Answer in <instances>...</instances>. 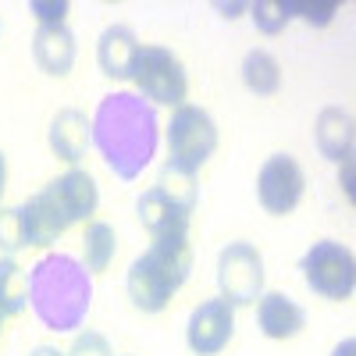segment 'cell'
Listing matches in <instances>:
<instances>
[{"mask_svg": "<svg viewBox=\"0 0 356 356\" xmlns=\"http://www.w3.org/2000/svg\"><path fill=\"white\" fill-rule=\"evenodd\" d=\"M139 40L129 25H111L100 33L97 43V65L107 79H129L132 75V61H136Z\"/></svg>", "mask_w": 356, "mask_h": 356, "instance_id": "cell-16", "label": "cell"}, {"mask_svg": "<svg viewBox=\"0 0 356 356\" xmlns=\"http://www.w3.org/2000/svg\"><path fill=\"white\" fill-rule=\"evenodd\" d=\"M29 356H65V353H57L54 346H40V349H33Z\"/></svg>", "mask_w": 356, "mask_h": 356, "instance_id": "cell-29", "label": "cell"}, {"mask_svg": "<svg viewBox=\"0 0 356 356\" xmlns=\"http://www.w3.org/2000/svg\"><path fill=\"white\" fill-rule=\"evenodd\" d=\"M33 57L40 72L61 79L72 72L75 65V36L68 25H40L36 36H33Z\"/></svg>", "mask_w": 356, "mask_h": 356, "instance_id": "cell-13", "label": "cell"}, {"mask_svg": "<svg viewBox=\"0 0 356 356\" xmlns=\"http://www.w3.org/2000/svg\"><path fill=\"white\" fill-rule=\"evenodd\" d=\"M168 150H171V164H178L182 171L196 175L218 150V125L214 118L203 107L182 104L175 107L171 125H168Z\"/></svg>", "mask_w": 356, "mask_h": 356, "instance_id": "cell-5", "label": "cell"}, {"mask_svg": "<svg viewBox=\"0 0 356 356\" xmlns=\"http://www.w3.org/2000/svg\"><path fill=\"white\" fill-rule=\"evenodd\" d=\"M289 15H300L310 25H328L339 15V0H328V4H289Z\"/></svg>", "mask_w": 356, "mask_h": 356, "instance_id": "cell-25", "label": "cell"}, {"mask_svg": "<svg viewBox=\"0 0 356 356\" xmlns=\"http://www.w3.org/2000/svg\"><path fill=\"white\" fill-rule=\"evenodd\" d=\"M118 253V235L107 221H89L82 232V267L89 275L107 271V264Z\"/></svg>", "mask_w": 356, "mask_h": 356, "instance_id": "cell-18", "label": "cell"}, {"mask_svg": "<svg viewBox=\"0 0 356 356\" xmlns=\"http://www.w3.org/2000/svg\"><path fill=\"white\" fill-rule=\"evenodd\" d=\"M314 139H317L321 157H328V161H349L353 157V118L342 107H324L317 114Z\"/></svg>", "mask_w": 356, "mask_h": 356, "instance_id": "cell-17", "label": "cell"}, {"mask_svg": "<svg viewBox=\"0 0 356 356\" xmlns=\"http://www.w3.org/2000/svg\"><path fill=\"white\" fill-rule=\"evenodd\" d=\"M29 307V275L15 257H0V314L18 317Z\"/></svg>", "mask_w": 356, "mask_h": 356, "instance_id": "cell-20", "label": "cell"}, {"mask_svg": "<svg viewBox=\"0 0 356 356\" xmlns=\"http://www.w3.org/2000/svg\"><path fill=\"white\" fill-rule=\"evenodd\" d=\"M193 271V246L189 239H161L150 243L143 257L129 267V296L143 314H161L171 296L186 285Z\"/></svg>", "mask_w": 356, "mask_h": 356, "instance_id": "cell-3", "label": "cell"}, {"mask_svg": "<svg viewBox=\"0 0 356 356\" xmlns=\"http://www.w3.org/2000/svg\"><path fill=\"white\" fill-rule=\"evenodd\" d=\"M89 271L68 253H50L29 271V303L50 332H72L89 310Z\"/></svg>", "mask_w": 356, "mask_h": 356, "instance_id": "cell-2", "label": "cell"}, {"mask_svg": "<svg viewBox=\"0 0 356 356\" xmlns=\"http://www.w3.org/2000/svg\"><path fill=\"white\" fill-rule=\"evenodd\" d=\"M303 189H307V175L289 154H275L264 161L257 175V200L267 214H275V218L292 214L303 200Z\"/></svg>", "mask_w": 356, "mask_h": 356, "instance_id": "cell-8", "label": "cell"}, {"mask_svg": "<svg viewBox=\"0 0 356 356\" xmlns=\"http://www.w3.org/2000/svg\"><path fill=\"white\" fill-rule=\"evenodd\" d=\"M29 11L40 18V25H65V18H68V4H65V0H33Z\"/></svg>", "mask_w": 356, "mask_h": 356, "instance_id": "cell-26", "label": "cell"}, {"mask_svg": "<svg viewBox=\"0 0 356 356\" xmlns=\"http://www.w3.org/2000/svg\"><path fill=\"white\" fill-rule=\"evenodd\" d=\"M22 225H18V211H0V250L8 257L15 250H22Z\"/></svg>", "mask_w": 356, "mask_h": 356, "instance_id": "cell-24", "label": "cell"}, {"mask_svg": "<svg viewBox=\"0 0 356 356\" xmlns=\"http://www.w3.org/2000/svg\"><path fill=\"white\" fill-rule=\"evenodd\" d=\"M300 271H303V282L317 296L335 300V303H346L353 296V289H356V260L342 243H332V239L314 243L303 253Z\"/></svg>", "mask_w": 356, "mask_h": 356, "instance_id": "cell-6", "label": "cell"}, {"mask_svg": "<svg viewBox=\"0 0 356 356\" xmlns=\"http://www.w3.org/2000/svg\"><path fill=\"white\" fill-rule=\"evenodd\" d=\"M65 356H114V349H111V342L104 335L82 332V335H75V342H72V349Z\"/></svg>", "mask_w": 356, "mask_h": 356, "instance_id": "cell-23", "label": "cell"}, {"mask_svg": "<svg viewBox=\"0 0 356 356\" xmlns=\"http://www.w3.org/2000/svg\"><path fill=\"white\" fill-rule=\"evenodd\" d=\"M332 356H356V339H342V342L335 346Z\"/></svg>", "mask_w": 356, "mask_h": 356, "instance_id": "cell-27", "label": "cell"}, {"mask_svg": "<svg viewBox=\"0 0 356 356\" xmlns=\"http://www.w3.org/2000/svg\"><path fill=\"white\" fill-rule=\"evenodd\" d=\"M218 289L232 307H250L264 292V257L250 243H228L218 253Z\"/></svg>", "mask_w": 356, "mask_h": 356, "instance_id": "cell-7", "label": "cell"}, {"mask_svg": "<svg viewBox=\"0 0 356 356\" xmlns=\"http://www.w3.org/2000/svg\"><path fill=\"white\" fill-rule=\"evenodd\" d=\"M136 214H139L143 228L150 232L154 243H161V239H189V218H193V211H186V207H178L175 200H168L157 186L139 196Z\"/></svg>", "mask_w": 356, "mask_h": 356, "instance_id": "cell-10", "label": "cell"}, {"mask_svg": "<svg viewBox=\"0 0 356 356\" xmlns=\"http://www.w3.org/2000/svg\"><path fill=\"white\" fill-rule=\"evenodd\" d=\"M243 82L257 97H275L282 89V68L267 50H250L243 57Z\"/></svg>", "mask_w": 356, "mask_h": 356, "instance_id": "cell-19", "label": "cell"}, {"mask_svg": "<svg viewBox=\"0 0 356 356\" xmlns=\"http://www.w3.org/2000/svg\"><path fill=\"white\" fill-rule=\"evenodd\" d=\"M4 189H8V161L0 154V200H4Z\"/></svg>", "mask_w": 356, "mask_h": 356, "instance_id": "cell-28", "label": "cell"}, {"mask_svg": "<svg viewBox=\"0 0 356 356\" xmlns=\"http://www.w3.org/2000/svg\"><path fill=\"white\" fill-rule=\"evenodd\" d=\"M218 11H225V18H235V11H243V4H218Z\"/></svg>", "mask_w": 356, "mask_h": 356, "instance_id": "cell-30", "label": "cell"}, {"mask_svg": "<svg viewBox=\"0 0 356 356\" xmlns=\"http://www.w3.org/2000/svg\"><path fill=\"white\" fill-rule=\"evenodd\" d=\"M257 324H260V332L267 339L285 342V339L303 332L307 314H303L300 303H292L285 292H267V296H260V303H257Z\"/></svg>", "mask_w": 356, "mask_h": 356, "instance_id": "cell-14", "label": "cell"}, {"mask_svg": "<svg viewBox=\"0 0 356 356\" xmlns=\"http://www.w3.org/2000/svg\"><path fill=\"white\" fill-rule=\"evenodd\" d=\"M93 143L104 154L107 168L132 182L143 175V168L154 161L157 150V114L143 97L132 93H111L100 100L93 122Z\"/></svg>", "mask_w": 356, "mask_h": 356, "instance_id": "cell-1", "label": "cell"}, {"mask_svg": "<svg viewBox=\"0 0 356 356\" xmlns=\"http://www.w3.org/2000/svg\"><path fill=\"white\" fill-rule=\"evenodd\" d=\"M129 79L139 86V93L150 104H161V107H182L186 104L189 75H186L182 61H178V54H171L168 47L139 43Z\"/></svg>", "mask_w": 356, "mask_h": 356, "instance_id": "cell-4", "label": "cell"}, {"mask_svg": "<svg viewBox=\"0 0 356 356\" xmlns=\"http://www.w3.org/2000/svg\"><path fill=\"white\" fill-rule=\"evenodd\" d=\"M47 139H50V150L57 157L75 164V161H82L86 146L93 143V129H89V118L82 111L65 107V111H57V118L50 122V136Z\"/></svg>", "mask_w": 356, "mask_h": 356, "instance_id": "cell-15", "label": "cell"}, {"mask_svg": "<svg viewBox=\"0 0 356 356\" xmlns=\"http://www.w3.org/2000/svg\"><path fill=\"white\" fill-rule=\"evenodd\" d=\"M157 189L168 196V200H175L178 207H186V211H196V200H200V186H196V175H189V171H182L178 164H164L161 168V178H157Z\"/></svg>", "mask_w": 356, "mask_h": 356, "instance_id": "cell-21", "label": "cell"}, {"mask_svg": "<svg viewBox=\"0 0 356 356\" xmlns=\"http://www.w3.org/2000/svg\"><path fill=\"white\" fill-rule=\"evenodd\" d=\"M250 15H253V25L267 36H278L292 18L289 4H278V0H257V4H250Z\"/></svg>", "mask_w": 356, "mask_h": 356, "instance_id": "cell-22", "label": "cell"}, {"mask_svg": "<svg viewBox=\"0 0 356 356\" xmlns=\"http://www.w3.org/2000/svg\"><path fill=\"white\" fill-rule=\"evenodd\" d=\"M47 196L54 200L57 211L65 214V221H68V225L93 218L97 203H100L93 175L82 171V168H72V171H65L61 178H54V182L47 186Z\"/></svg>", "mask_w": 356, "mask_h": 356, "instance_id": "cell-11", "label": "cell"}, {"mask_svg": "<svg viewBox=\"0 0 356 356\" xmlns=\"http://www.w3.org/2000/svg\"><path fill=\"white\" fill-rule=\"evenodd\" d=\"M235 335V307L225 300H207L189 314L186 324V342L196 356H218L221 349H228Z\"/></svg>", "mask_w": 356, "mask_h": 356, "instance_id": "cell-9", "label": "cell"}, {"mask_svg": "<svg viewBox=\"0 0 356 356\" xmlns=\"http://www.w3.org/2000/svg\"><path fill=\"white\" fill-rule=\"evenodd\" d=\"M18 211V225H22V243L25 246H50L57 243V235L68 232L65 214L54 207V200L47 196V189H40L36 196H29Z\"/></svg>", "mask_w": 356, "mask_h": 356, "instance_id": "cell-12", "label": "cell"}, {"mask_svg": "<svg viewBox=\"0 0 356 356\" xmlns=\"http://www.w3.org/2000/svg\"><path fill=\"white\" fill-rule=\"evenodd\" d=\"M0 335H4V314H0Z\"/></svg>", "mask_w": 356, "mask_h": 356, "instance_id": "cell-31", "label": "cell"}]
</instances>
